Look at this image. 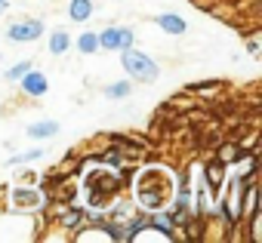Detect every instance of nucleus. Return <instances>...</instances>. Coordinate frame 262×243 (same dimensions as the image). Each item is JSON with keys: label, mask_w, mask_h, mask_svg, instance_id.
Instances as JSON below:
<instances>
[{"label": "nucleus", "mask_w": 262, "mask_h": 243, "mask_svg": "<svg viewBox=\"0 0 262 243\" xmlns=\"http://www.w3.org/2000/svg\"><path fill=\"white\" fill-rule=\"evenodd\" d=\"M40 34H43V22L40 19H16V22H10V28H7V40H13V43H34V40H40Z\"/></svg>", "instance_id": "nucleus-6"}, {"label": "nucleus", "mask_w": 262, "mask_h": 243, "mask_svg": "<svg viewBox=\"0 0 262 243\" xmlns=\"http://www.w3.org/2000/svg\"><path fill=\"white\" fill-rule=\"evenodd\" d=\"M133 43H136V31L129 25H108L99 31V50H105V53H120Z\"/></svg>", "instance_id": "nucleus-5"}, {"label": "nucleus", "mask_w": 262, "mask_h": 243, "mask_svg": "<svg viewBox=\"0 0 262 243\" xmlns=\"http://www.w3.org/2000/svg\"><path fill=\"white\" fill-rule=\"evenodd\" d=\"M40 157H47V148H31V151H25V154H16V157H10V160H7V166H22V163L40 160Z\"/></svg>", "instance_id": "nucleus-19"}, {"label": "nucleus", "mask_w": 262, "mask_h": 243, "mask_svg": "<svg viewBox=\"0 0 262 243\" xmlns=\"http://www.w3.org/2000/svg\"><path fill=\"white\" fill-rule=\"evenodd\" d=\"M16 83H19L22 95H28V99H40V95H47V92H50V80H47V74H43V71H37V68L25 71Z\"/></svg>", "instance_id": "nucleus-8"}, {"label": "nucleus", "mask_w": 262, "mask_h": 243, "mask_svg": "<svg viewBox=\"0 0 262 243\" xmlns=\"http://www.w3.org/2000/svg\"><path fill=\"white\" fill-rule=\"evenodd\" d=\"M53 203V194L43 191V188H13L10 191V209H19V212H37V209H47Z\"/></svg>", "instance_id": "nucleus-4"}, {"label": "nucleus", "mask_w": 262, "mask_h": 243, "mask_svg": "<svg viewBox=\"0 0 262 243\" xmlns=\"http://www.w3.org/2000/svg\"><path fill=\"white\" fill-rule=\"evenodd\" d=\"M173 191H176L173 173H167L164 166H142L136 173L133 197H136V206L139 209H145V212L167 209V203L173 200Z\"/></svg>", "instance_id": "nucleus-1"}, {"label": "nucleus", "mask_w": 262, "mask_h": 243, "mask_svg": "<svg viewBox=\"0 0 262 243\" xmlns=\"http://www.w3.org/2000/svg\"><path fill=\"white\" fill-rule=\"evenodd\" d=\"M25 136L31 142H50V139L59 136V120H37V124H31L25 130Z\"/></svg>", "instance_id": "nucleus-11"}, {"label": "nucleus", "mask_w": 262, "mask_h": 243, "mask_svg": "<svg viewBox=\"0 0 262 243\" xmlns=\"http://www.w3.org/2000/svg\"><path fill=\"white\" fill-rule=\"evenodd\" d=\"M47 50H50L53 56H68V50H71V34H68L65 28H56V31H50Z\"/></svg>", "instance_id": "nucleus-14"}, {"label": "nucleus", "mask_w": 262, "mask_h": 243, "mask_svg": "<svg viewBox=\"0 0 262 243\" xmlns=\"http://www.w3.org/2000/svg\"><path fill=\"white\" fill-rule=\"evenodd\" d=\"M123 188H126L123 176H120L114 166H102V163H99V169L83 182L86 206H90V209H105L117 194H123Z\"/></svg>", "instance_id": "nucleus-2"}, {"label": "nucleus", "mask_w": 262, "mask_h": 243, "mask_svg": "<svg viewBox=\"0 0 262 243\" xmlns=\"http://www.w3.org/2000/svg\"><path fill=\"white\" fill-rule=\"evenodd\" d=\"M120 65H123L126 77L133 80V83H155L161 77V65L148 53L136 50V43L126 46V50H120Z\"/></svg>", "instance_id": "nucleus-3"}, {"label": "nucleus", "mask_w": 262, "mask_h": 243, "mask_svg": "<svg viewBox=\"0 0 262 243\" xmlns=\"http://www.w3.org/2000/svg\"><path fill=\"white\" fill-rule=\"evenodd\" d=\"M142 231H148V212L145 209L129 215V222L123 225V237L126 240H136V237H142Z\"/></svg>", "instance_id": "nucleus-16"}, {"label": "nucleus", "mask_w": 262, "mask_h": 243, "mask_svg": "<svg viewBox=\"0 0 262 243\" xmlns=\"http://www.w3.org/2000/svg\"><path fill=\"white\" fill-rule=\"evenodd\" d=\"M71 46H74L80 56H93V53H99V31H80V34L71 40Z\"/></svg>", "instance_id": "nucleus-15"}, {"label": "nucleus", "mask_w": 262, "mask_h": 243, "mask_svg": "<svg viewBox=\"0 0 262 243\" xmlns=\"http://www.w3.org/2000/svg\"><path fill=\"white\" fill-rule=\"evenodd\" d=\"M225 179H228V166L222 163V160H210V163H204V188H207V194H210V200L216 203L219 200V194H222V188H225Z\"/></svg>", "instance_id": "nucleus-7"}, {"label": "nucleus", "mask_w": 262, "mask_h": 243, "mask_svg": "<svg viewBox=\"0 0 262 243\" xmlns=\"http://www.w3.org/2000/svg\"><path fill=\"white\" fill-rule=\"evenodd\" d=\"M102 92H105V99H126L129 92H133V80H129V77H126V80H114V83H108Z\"/></svg>", "instance_id": "nucleus-18"}, {"label": "nucleus", "mask_w": 262, "mask_h": 243, "mask_svg": "<svg viewBox=\"0 0 262 243\" xmlns=\"http://www.w3.org/2000/svg\"><path fill=\"white\" fill-rule=\"evenodd\" d=\"M247 50H250V56H259V40H256V37H253V40H250V43H247Z\"/></svg>", "instance_id": "nucleus-21"}, {"label": "nucleus", "mask_w": 262, "mask_h": 243, "mask_svg": "<svg viewBox=\"0 0 262 243\" xmlns=\"http://www.w3.org/2000/svg\"><path fill=\"white\" fill-rule=\"evenodd\" d=\"M155 25H158L164 34H170V37L188 34V22H185L182 16H176V13H158V16H155Z\"/></svg>", "instance_id": "nucleus-10"}, {"label": "nucleus", "mask_w": 262, "mask_h": 243, "mask_svg": "<svg viewBox=\"0 0 262 243\" xmlns=\"http://www.w3.org/2000/svg\"><path fill=\"white\" fill-rule=\"evenodd\" d=\"M148 231H158L161 237H176V222L170 215V209H151L148 212Z\"/></svg>", "instance_id": "nucleus-9"}, {"label": "nucleus", "mask_w": 262, "mask_h": 243, "mask_svg": "<svg viewBox=\"0 0 262 243\" xmlns=\"http://www.w3.org/2000/svg\"><path fill=\"white\" fill-rule=\"evenodd\" d=\"M31 68H34V62H31V59H22V62H16L13 68H7V71H4V77H7L10 83H16V80H19L25 71H31Z\"/></svg>", "instance_id": "nucleus-20"}, {"label": "nucleus", "mask_w": 262, "mask_h": 243, "mask_svg": "<svg viewBox=\"0 0 262 243\" xmlns=\"http://www.w3.org/2000/svg\"><path fill=\"white\" fill-rule=\"evenodd\" d=\"M59 225L65 228V231H80V225H83V209L80 206H62L59 203Z\"/></svg>", "instance_id": "nucleus-12"}, {"label": "nucleus", "mask_w": 262, "mask_h": 243, "mask_svg": "<svg viewBox=\"0 0 262 243\" xmlns=\"http://www.w3.org/2000/svg\"><path fill=\"white\" fill-rule=\"evenodd\" d=\"M244 154H247V151H241V145H237V142H225V145L216 151V160H222V163L231 169L234 163H241V160H244Z\"/></svg>", "instance_id": "nucleus-17"}, {"label": "nucleus", "mask_w": 262, "mask_h": 243, "mask_svg": "<svg viewBox=\"0 0 262 243\" xmlns=\"http://www.w3.org/2000/svg\"><path fill=\"white\" fill-rule=\"evenodd\" d=\"M93 13H96V4L93 0H68V19L71 22H90L93 19Z\"/></svg>", "instance_id": "nucleus-13"}, {"label": "nucleus", "mask_w": 262, "mask_h": 243, "mask_svg": "<svg viewBox=\"0 0 262 243\" xmlns=\"http://www.w3.org/2000/svg\"><path fill=\"white\" fill-rule=\"evenodd\" d=\"M7 10H10V0H0V16H4Z\"/></svg>", "instance_id": "nucleus-22"}]
</instances>
